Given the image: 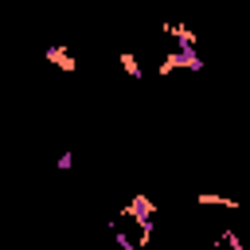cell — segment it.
Wrapping results in <instances>:
<instances>
[{"label":"cell","mask_w":250,"mask_h":250,"mask_svg":"<svg viewBox=\"0 0 250 250\" xmlns=\"http://www.w3.org/2000/svg\"><path fill=\"white\" fill-rule=\"evenodd\" d=\"M55 164H59V172H66V168H70V164H74V156H70V152H62V156H59V160H55Z\"/></svg>","instance_id":"cell-3"},{"label":"cell","mask_w":250,"mask_h":250,"mask_svg":"<svg viewBox=\"0 0 250 250\" xmlns=\"http://www.w3.org/2000/svg\"><path fill=\"white\" fill-rule=\"evenodd\" d=\"M47 62L59 66L62 74H74V70H78V59H74V51H70L66 43H51V47H47Z\"/></svg>","instance_id":"cell-1"},{"label":"cell","mask_w":250,"mask_h":250,"mask_svg":"<svg viewBox=\"0 0 250 250\" xmlns=\"http://www.w3.org/2000/svg\"><path fill=\"white\" fill-rule=\"evenodd\" d=\"M117 62H121V70H125L133 82H141V78H145V70H141V59H137L133 51H121V55H117Z\"/></svg>","instance_id":"cell-2"}]
</instances>
